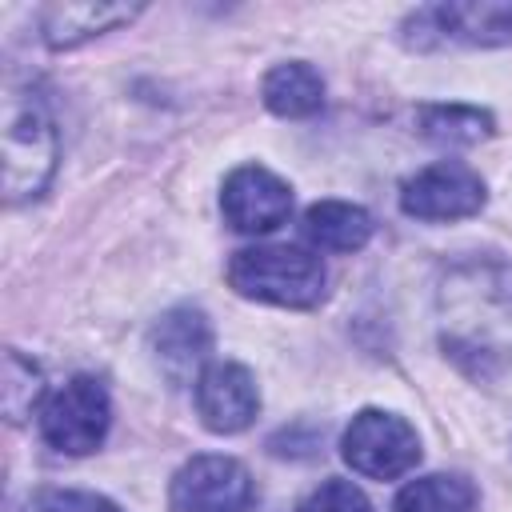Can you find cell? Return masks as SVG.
Wrapping results in <instances>:
<instances>
[{"label":"cell","mask_w":512,"mask_h":512,"mask_svg":"<svg viewBox=\"0 0 512 512\" xmlns=\"http://www.w3.org/2000/svg\"><path fill=\"white\" fill-rule=\"evenodd\" d=\"M140 8L136 4H48L40 12L44 44L48 48H76L100 32H112L116 24H128Z\"/></svg>","instance_id":"12"},{"label":"cell","mask_w":512,"mask_h":512,"mask_svg":"<svg viewBox=\"0 0 512 512\" xmlns=\"http://www.w3.org/2000/svg\"><path fill=\"white\" fill-rule=\"evenodd\" d=\"M252 476L232 456H192L172 480V512H248Z\"/></svg>","instance_id":"7"},{"label":"cell","mask_w":512,"mask_h":512,"mask_svg":"<svg viewBox=\"0 0 512 512\" xmlns=\"http://www.w3.org/2000/svg\"><path fill=\"white\" fill-rule=\"evenodd\" d=\"M260 96H264L268 112L288 116V120H300V116H312V112L324 108V80H320V72L312 64L288 60V64H276L264 76Z\"/></svg>","instance_id":"14"},{"label":"cell","mask_w":512,"mask_h":512,"mask_svg":"<svg viewBox=\"0 0 512 512\" xmlns=\"http://www.w3.org/2000/svg\"><path fill=\"white\" fill-rule=\"evenodd\" d=\"M220 212L224 220L244 232V236H260V232H272L288 220L292 212V188L260 168V164H244L236 168L228 180H224V192H220Z\"/></svg>","instance_id":"9"},{"label":"cell","mask_w":512,"mask_h":512,"mask_svg":"<svg viewBox=\"0 0 512 512\" xmlns=\"http://www.w3.org/2000/svg\"><path fill=\"white\" fill-rule=\"evenodd\" d=\"M112 404L96 376H72L40 404V436L68 456L96 452L108 436Z\"/></svg>","instance_id":"4"},{"label":"cell","mask_w":512,"mask_h":512,"mask_svg":"<svg viewBox=\"0 0 512 512\" xmlns=\"http://www.w3.org/2000/svg\"><path fill=\"white\" fill-rule=\"evenodd\" d=\"M256 408H260V392L244 364L216 360L196 376V412L208 432L220 436L244 432L256 420Z\"/></svg>","instance_id":"10"},{"label":"cell","mask_w":512,"mask_h":512,"mask_svg":"<svg viewBox=\"0 0 512 512\" xmlns=\"http://www.w3.org/2000/svg\"><path fill=\"white\" fill-rule=\"evenodd\" d=\"M228 284L260 304L312 308L324 300V264L300 244H256L240 248L228 264Z\"/></svg>","instance_id":"2"},{"label":"cell","mask_w":512,"mask_h":512,"mask_svg":"<svg viewBox=\"0 0 512 512\" xmlns=\"http://www.w3.org/2000/svg\"><path fill=\"white\" fill-rule=\"evenodd\" d=\"M148 344H152V356L160 364V372L176 384H184L204 360H208V348H212V328H208V316L192 304H180V308H168L152 332H148Z\"/></svg>","instance_id":"11"},{"label":"cell","mask_w":512,"mask_h":512,"mask_svg":"<svg viewBox=\"0 0 512 512\" xmlns=\"http://www.w3.org/2000/svg\"><path fill=\"white\" fill-rule=\"evenodd\" d=\"M400 208L416 220H464L484 208V180L452 160H440L400 184Z\"/></svg>","instance_id":"8"},{"label":"cell","mask_w":512,"mask_h":512,"mask_svg":"<svg viewBox=\"0 0 512 512\" xmlns=\"http://www.w3.org/2000/svg\"><path fill=\"white\" fill-rule=\"evenodd\" d=\"M296 512H372L368 496L348 484V480H324L312 496H304V504Z\"/></svg>","instance_id":"18"},{"label":"cell","mask_w":512,"mask_h":512,"mask_svg":"<svg viewBox=\"0 0 512 512\" xmlns=\"http://www.w3.org/2000/svg\"><path fill=\"white\" fill-rule=\"evenodd\" d=\"M304 236L324 252H360L372 236V216L348 200H320L304 212Z\"/></svg>","instance_id":"13"},{"label":"cell","mask_w":512,"mask_h":512,"mask_svg":"<svg viewBox=\"0 0 512 512\" xmlns=\"http://www.w3.org/2000/svg\"><path fill=\"white\" fill-rule=\"evenodd\" d=\"M416 128L432 144L468 148V144H480L492 136V116L480 108H468V104H428L416 112Z\"/></svg>","instance_id":"16"},{"label":"cell","mask_w":512,"mask_h":512,"mask_svg":"<svg viewBox=\"0 0 512 512\" xmlns=\"http://www.w3.org/2000/svg\"><path fill=\"white\" fill-rule=\"evenodd\" d=\"M56 172V124L36 92L4 96V192L12 204L32 200Z\"/></svg>","instance_id":"3"},{"label":"cell","mask_w":512,"mask_h":512,"mask_svg":"<svg viewBox=\"0 0 512 512\" xmlns=\"http://www.w3.org/2000/svg\"><path fill=\"white\" fill-rule=\"evenodd\" d=\"M40 512H120L112 500L96 492H76V488H56L40 496Z\"/></svg>","instance_id":"19"},{"label":"cell","mask_w":512,"mask_h":512,"mask_svg":"<svg viewBox=\"0 0 512 512\" xmlns=\"http://www.w3.org/2000/svg\"><path fill=\"white\" fill-rule=\"evenodd\" d=\"M40 392H44V384H40V368L32 364V360H24L16 348L4 356V416L12 420V424H20L28 412H32V404L40 400Z\"/></svg>","instance_id":"17"},{"label":"cell","mask_w":512,"mask_h":512,"mask_svg":"<svg viewBox=\"0 0 512 512\" xmlns=\"http://www.w3.org/2000/svg\"><path fill=\"white\" fill-rule=\"evenodd\" d=\"M404 40L412 48L436 44H472V48H500L512 44V4L484 0V4H428L404 20Z\"/></svg>","instance_id":"5"},{"label":"cell","mask_w":512,"mask_h":512,"mask_svg":"<svg viewBox=\"0 0 512 512\" xmlns=\"http://www.w3.org/2000/svg\"><path fill=\"white\" fill-rule=\"evenodd\" d=\"M440 344L472 376L512 368V264L496 256L452 264L436 288Z\"/></svg>","instance_id":"1"},{"label":"cell","mask_w":512,"mask_h":512,"mask_svg":"<svg viewBox=\"0 0 512 512\" xmlns=\"http://www.w3.org/2000/svg\"><path fill=\"white\" fill-rule=\"evenodd\" d=\"M340 452L352 464V472H360L368 480H396L420 460V440L404 416L364 408L344 428Z\"/></svg>","instance_id":"6"},{"label":"cell","mask_w":512,"mask_h":512,"mask_svg":"<svg viewBox=\"0 0 512 512\" xmlns=\"http://www.w3.org/2000/svg\"><path fill=\"white\" fill-rule=\"evenodd\" d=\"M476 484L456 472H432L400 488L392 512H476Z\"/></svg>","instance_id":"15"}]
</instances>
